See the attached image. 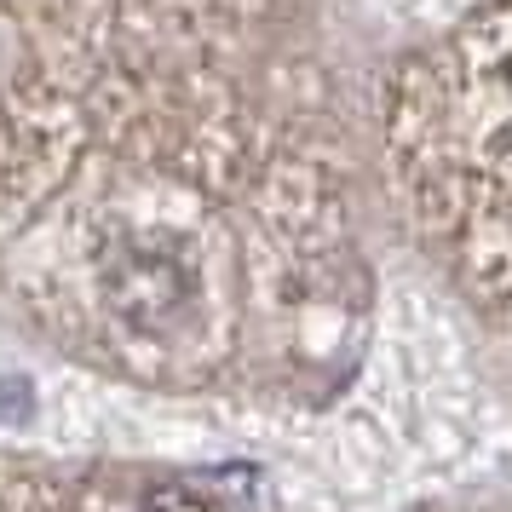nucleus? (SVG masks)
<instances>
[{"label": "nucleus", "mask_w": 512, "mask_h": 512, "mask_svg": "<svg viewBox=\"0 0 512 512\" xmlns=\"http://www.w3.org/2000/svg\"><path fill=\"white\" fill-rule=\"evenodd\" d=\"M144 512H208L202 501H190L185 489H156L150 501H144Z\"/></svg>", "instance_id": "obj_1"}]
</instances>
